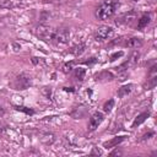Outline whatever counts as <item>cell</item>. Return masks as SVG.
Segmentation results:
<instances>
[{
    "label": "cell",
    "instance_id": "obj_1",
    "mask_svg": "<svg viewBox=\"0 0 157 157\" xmlns=\"http://www.w3.org/2000/svg\"><path fill=\"white\" fill-rule=\"evenodd\" d=\"M119 6H120V2L118 0H103L97 6V9L94 11V16L99 21L109 20L110 17H113L115 15Z\"/></svg>",
    "mask_w": 157,
    "mask_h": 157
},
{
    "label": "cell",
    "instance_id": "obj_2",
    "mask_svg": "<svg viewBox=\"0 0 157 157\" xmlns=\"http://www.w3.org/2000/svg\"><path fill=\"white\" fill-rule=\"evenodd\" d=\"M70 29L67 27H60L54 29L53 37L50 39V43L54 47H65L70 40Z\"/></svg>",
    "mask_w": 157,
    "mask_h": 157
},
{
    "label": "cell",
    "instance_id": "obj_3",
    "mask_svg": "<svg viewBox=\"0 0 157 157\" xmlns=\"http://www.w3.org/2000/svg\"><path fill=\"white\" fill-rule=\"evenodd\" d=\"M11 86L13 90H17V91H22V90H27L32 86V77L25 72L17 75L13 81L11 82Z\"/></svg>",
    "mask_w": 157,
    "mask_h": 157
},
{
    "label": "cell",
    "instance_id": "obj_4",
    "mask_svg": "<svg viewBox=\"0 0 157 157\" xmlns=\"http://www.w3.org/2000/svg\"><path fill=\"white\" fill-rule=\"evenodd\" d=\"M53 33H54V28L50 27V26H48V25L40 23V25H38L34 28V34L39 39H42V40H44L47 43H50V39L53 37Z\"/></svg>",
    "mask_w": 157,
    "mask_h": 157
},
{
    "label": "cell",
    "instance_id": "obj_5",
    "mask_svg": "<svg viewBox=\"0 0 157 157\" xmlns=\"http://www.w3.org/2000/svg\"><path fill=\"white\" fill-rule=\"evenodd\" d=\"M114 36V28L110 26H101L94 31V40L97 42H104L107 39H110Z\"/></svg>",
    "mask_w": 157,
    "mask_h": 157
},
{
    "label": "cell",
    "instance_id": "obj_6",
    "mask_svg": "<svg viewBox=\"0 0 157 157\" xmlns=\"http://www.w3.org/2000/svg\"><path fill=\"white\" fill-rule=\"evenodd\" d=\"M137 18V11L136 10H130L128 12H124L119 15L115 20V23L119 26H131L134 21Z\"/></svg>",
    "mask_w": 157,
    "mask_h": 157
},
{
    "label": "cell",
    "instance_id": "obj_7",
    "mask_svg": "<svg viewBox=\"0 0 157 157\" xmlns=\"http://www.w3.org/2000/svg\"><path fill=\"white\" fill-rule=\"evenodd\" d=\"M103 120H104V114H103L102 112H94V113L90 117V119H88L87 129H88L90 131H94V130L102 124Z\"/></svg>",
    "mask_w": 157,
    "mask_h": 157
},
{
    "label": "cell",
    "instance_id": "obj_8",
    "mask_svg": "<svg viewBox=\"0 0 157 157\" xmlns=\"http://www.w3.org/2000/svg\"><path fill=\"white\" fill-rule=\"evenodd\" d=\"M144 45V40L139 37H128L123 42V47L130 48V49H137Z\"/></svg>",
    "mask_w": 157,
    "mask_h": 157
},
{
    "label": "cell",
    "instance_id": "obj_9",
    "mask_svg": "<svg viewBox=\"0 0 157 157\" xmlns=\"http://www.w3.org/2000/svg\"><path fill=\"white\" fill-rule=\"evenodd\" d=\"M157 83V65H152L147 72V90H152Z\"/></svg>",
    "mask_w": 157,
    "mask_h": 157
},
{
    "label": "cell",
    "instance_id": "obj_10",
    "mask_svg": "<svg viewBox=\"0 0 157 157\" xmlns=\"http://www.w3.org/2000/svg\"><path fill=\"white\" fill-rule=\"evenodd\" d=\"M139 58H140V53H139V52H134V53H132V54L129 56V59H128V60H126L124 64H121L119 67H117V70H118V71L128 70L129 67H131V66L136 65V63H137Z\"/></svg>",
    "mask_w": 157,
    "mask_h": 157
},
{
    "label": "cell",
    "instance_id": "obj_11",
    "mask_svg": "<svg viewBox=\"0 0 157 157\" xmlns=\"http://www.w3.org/2000/svg\"><path fill=\"white\" fill-rule=\"evenodd\" d=\"M150 23H151V15H150V13H144V15H141V17L137 20V26H136V28H137L139 31H144Z\"/></svg>",
    "mask_w": 157,
    "mask_h": 157
},
{
    "label": "cell",
    "instance_id": "obj_12",
    "mask_svg": "<svg viewBox=\"0 0 157 157\" xmlns=\"http://www.w3.org/2000/svg\"><path fill=\"white\" fill-rule=\"evenodd\" d=\"M134 87H135L134 83H126V85H123V86L118 90V92H117L118 97H119V98H124V97L129 96V94L134 91Z\"/></svg>",
    "mask_w": 157,
    "mask_h": 157
},
{
    "label": "cell",
    "instance_id": "obj_13",
    "mask_svg": "<svg viewBox=\"0 0 157 157\" xmlns=\"http://www.w3.org/2000/svg\"><path fill=\"white\" fill-rule=\"evenodd\" d=\"M22 6V0H0V9H15Z\"/></svg>",
    "mask_w": 157,
    "mask_h": 157
},
{
    "label": "cell",
    "instance_id": "obj_14",
    "mask_svg": "<svg viewBox=\"0 0 157 157\" xmlns=\"http://www.w3.org/2000/svg\"><path fill=\"white\" fill-rule=\"evenodd\" d=\"M148 117H150V112H144V113L139 114V115L135 118V120L132 121L131 128H132V129H135L136 126H139L140 124H142L145 120H147V119H148Z\"/></svg>",
    "mask_w": 157,
    "mask_h": 157
},
{
    "label": "cell",
    "instance_id": "obj_15",
    "mask_svg": "<svg viewBox=\"0 0 157 157\" xmlns=\"http://www.w3.org/2000/svg\"><path fill=\"white\" fill-rule=\"evenodd\" d=\"M126 137H128V136H125V135H123V136H118V137H114L113 140H109V141L104 142V144H103V147H105V148H112V147H115L117 145H119L120 142H123V141H124Z\"/></svg>",
    "mask_w": 157,
    "mask_h": 157
},
{
    "label": "cell",
    "instance_id": "obj_16",
    "mask_svg": "<svg viewBox=\"0 0 157 157\" xmlns=\"http://www.w3.org/2000/svg\"><path fill=\"white\" fill-rule=\"evenodd\" d=\"M113 78H114V76L109 71H102V72H99L94 76L96 81H112Z\"/></svg>",
    "mask_w": 157,
    "mask_h": 157
},
{
    "label": "cell",
    "instance_id": "obj_17",
    "mask_svg": "<svg viewBox=\"0 0 157 157\" xmlns=\"http://www.w3.org/2000/svg\"><path fill=\"white\" fill-rule=\"evenodd\" d=\"M85 76H86V69L80 67V66L74 69V78H75L76 81H78V82L83 81Z\"/></svg>",
    "mask_w": 157,
    "mask_h": 157
},
{
    "label": "cell",
    "instance_id": "obj_18",
    "mask_svg": "<svg viewBox=\"0 0 157 157\" xmlns=\"http://www.w3.org/2000/svg\"><path fill=\"white\" fill-rule=\"evenodd\" d=\"M85 49H86V45L83 44V43H80L78 45H76V47H74L72 48V53L76 55V56H78V55H81L83 52H85Z\"/></svg>",
    "mask_w": 157,
    "mask_h": 157
},
{
    "label": "cell",
    "instance_id": "obj_19",
    "mask_svg": "<svg viewBox=\"0 0 157 157\" xmlns=\"http://www.w3.org/2000/svg\"><path fill=\"white\" fill-rule=\"evenodd\" d=\"M113 107H114V99L110 98L109 101H107V102L104 103V105H103V110H104L105 113H110V110L113 109Z\"/></svg>",
    "mask_w": 157,
    "mask_h": 157
},
{
    "label": "cell",
    "instance_id": "obj_20",
    "mask_svg": "<svg viewBox=\"0 0 157 157\" xmlns=\"http://www.w3.org/2000/svg\"><path fill=\"white\" fill-rule=\"evenodd\" d=\"M74 65H75V63H74V61H70V63L64 64V66H63V72H65V74L71 72V71H72V69H74Z\"/></svg>",
    "mask_w": 157,
    "mask_h": 157
},
{
    "label": "cell",
    "instance_id": "obj_21",
    "mask_svg": "<svg viewBox=\"0 0 157 157\" xmlns=\"http://www.w3.org/2000/svg\"><path fill=\"white\" fill-rule=\"evenodd\" d=\"M124 55V52L123 50H120V52H115V53H113L112 55H110V61H114V60H117L118 58H120V56H123Z\"/></svg>",
    "mask_w": 157,
    "mask_h": 157
},
{
    "label": "cell",
    "instance_id": "obj_22",
    "mask_svg": "<svg viewBox=\"0 0 157 157\" xmlns=\"http://www.w3.org/2000/svg\"><path fill=\"white\" fill-rule=\"evenodd\" d=\"M17 110H21V112H25L26 114H29V115H33L34 114V110L33 109H28L27 107H16Z\"/></svg>",
    "mask_w": 157,
    "mask_h": 157
},
{
    "label": "cell",
    "instance_id": "obj_23",
    "mask_svg": "<svg viewBox=\"0 0 157 157\" xmlns=\"http://www.w3.org/2000/svg\"><path fill=\"white\" fill-rule=\"evenodd\" d=\"M155 135V131H150V132H147V134H145L142 137H141V141H145V140H147V139H150L151 136H153Z\"/></svg>",
    "mask_w": 157,
    "mask_h": 157
},
{
    "label": "cell",
    "instance_id": "obj_24",
    "mask_svg": "<svg viewBox=\"0 0 157 157\" xmlns=\"http://www.w3.org/2000/svg\"><path fill=\"white\" fill-rule=\"evenodd\" d=\"M109 155H110V156H120V155H123V151H120V150L115 148V150H114V151H112Z\"/></svg>",
    "mask_w": 157,
    "mask_h": 157
},
{
    "label": "cell",
    "instance_id": "obj_25",
    "mask_svg": "<svg viewBox=\"0 0 157 157\" xmlns=\"http://www.w3.org/2000/svg\"><path fill=\"white\" fill-rule=\"evenodd\" d=\"M4 114H5V109H4V107L0 104V118H1Z\"/></svg>",
    "mask_w": 157,
    "mask_h": 157
},
{
    "label": "cell",
    "instance_id": "obj_26",
    "mask_svg": "<svg viewBox=\"0 0 157 157\" xmlns=\"http://www.w3.org/2000/svg\"><path fill=\"white\" fill-rule=\"evenodd\" d=\"M91 155H102V151H99V150H98V151H97V150H94V151H92V152H91Z\"/></svg>",
    "mask_w": 157,
    "mask_h": 157
},
{
    "label": "cell",
    "instance_id": "obj_27",
    "mask_svg": "<svg viewBox=\"0 0 157 157\" xmlns=\"http://www.w3.org/2000/svg\"><path fill=\"white\" fill-rule=\"evenodd\" d=\"M131 1H139V0H131Z\"/></svg>",
    "mask_w": 157,
    "mask_h": 157
}]
</instances>
